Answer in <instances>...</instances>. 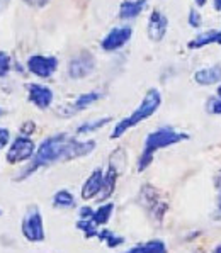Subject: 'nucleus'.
<instances>
[{"label": "nucleus", "instance_id": "1", "mask_svg": "<svg viewBox=\"0 0 221 253\" xmlns=\"http://www.w3.org/2000/svg\"><path fill=\"white\" fill-rule=\"evenodd\" d=\"M95 150L94 139H87V141H80V139L73 138L67 133L53 134L46 138L44 141L38 146L36 153H34L33 160L21 173L15 177V182H22L28 177H31L34 172L44 167H51L55 163L77 160L90 155Z\"/></svg>", "mask_w": 221, "mask_h": 253}, {"label": "nucleus", "instance_id": "2", "mask_svg": "<svg viewBox=\"0 0 221 253\" xmlns=\"http://www.w3.org/2000/svg\"><path fill=\"white\" fill-rule=\"evenodd\" d=\"M189 139L187 133H180V131L174 129L170 126H162L158 129L152 131L145 139V145H143V151L138 158V165L136 170L138 172H145L153 162V157L158 150H164V148L174 146L180 141Z\"/></svg>", "mask_w": 221, "mask_h": 253}, {"label": "nucleus", "instance_id": "3", "mask_svg": "<svg viewBox=\"0 0 221 253\" xmlns=\"http://www.w3.org/2000/svg\"><path fill=\"white\" fill-rule=\"evenodd\" d=\"M160 106H162V93L158 92L157 88H150V90L145 93L141 102H139V106L134 109L128 118L121 119L118 124H116L114 129H112V133H111V139L121 138L128 129H131V127L138 126L139 123L152 118Z\"/></svg>", "mask_w": 221, "mask_h": 253}, {"label": "nucleus", "instance_id": "4", "mask_svg": "<svg viewBox=\"0 0 221 253\" xmlns=\"http://www.w3.org/2000/svg\"><path fill=\"white\" fill-rule=\"evenodd\" d=\"M138 202L150 216V219H153L155 223H162L167 211H169V201L165 199V196L157 187L150 184H145L139 189Z\"/></svg>", "mask_w": 221, "mask_h": 253}, {"label": "nucleus", "instance_id": "5", "mask_svg": "<svg viewBox=\"0 0 221 253\" xmlns=\"http://www.w3.org/2000/svg\"><path fill=\"white\" fill-rule=\"evenodd\" d=\"M21 233L31 243H41L46 240V229L43 223V214L38 206H31L26 211L21 223Z\"/></svg>", "mask_w": 221, "mask_h": 253}, {"label": "nucleus", "instance_id": "6", "mask_svg": "<svg viewBox=\"0 0 221 253\" xmlns=\"http://www.w3.org/2000/svg\"><path fill=\"white\" fill-rule=\"evenodd\" d=\"M36 145L29 136H17L12 143H10L9 150H7V163L10 165H19V163H24L33 160L34 153H36Z\"/></svg>", "mask_w": 221, "mask_h": 253}, {"label": "nucleus", "instance_id": "7", "mask_svg": "<svg viewBox=\"0 0 221 253\" xmlns=\"http://www.w3.org/2000/svg\"><path fill=\"white\" fill-rule=\"evenodd\" d=\"M95 68V58L90 51H80L68 63V77L73 80H80L88 77Z\"/></svg>", "mask_w": 221, "mask_h": 253}, {"label": "nucleus", "instance_id": "8", "mask_svg": "<svg viewBox=\"0 0 221 253\" xmlns=\"http://www.w3.org/2000/svg\"><path fill=\"white\" fill-rule=\"evenodd\" d=\"M58 68V60L55 56L44 54H33L28 60V70L40 79H49Z\"/></svg>", "mask_w": 221, "mask_h": 253}, {"label": "nucleus", "instance_id": "9", "mask_svg": "<svg viewBox=\"0 0 221 253\" xmlns=\"http://www.w3.org/2000/svg\"><path fill=\"white\" fill-rule=\"evenodd\" d=\"M133 36V29L128 26H121V27H114L111 29L106 36L100 41V48L104 51H116V49H121L123 46L126 44L128 41Z\"/></svg>", "mask_w": 221, "mask_h": 253}, {"label": "nucleus", "instance_id": "10", "mask_svg": "<svg viewBox=\"0 0 221 253\" xmlns=\"http://www.w3.org/2000/svg\"><path fill=\"white\" fill-rule=\"evenodd\" d=\"M28 97L29 102H33L38 109H48L53 104V99H55V93L49 87L41 84H29L28 85Z\"/></svg>", "mask_w": 221, "mask_h": 253}, {"label": "nucleus", "instance_id": "11", "mask_svg": "<svg viewBox=\"0 0 221 253\" xmlns=\"http://www.w3.org/2000/svg\"><path fill=\"white\" fill-rule=\"evenodd\" d=\"M167 27H169V19L165 17L164 12H160L158 9H155L152 15L148 19V38L155 42H160L167 34Z\"/></svg>", "mask_w": 221, "mask_h": 253}, {"label": "nucleus", "instance_id": "12", "mask_svg": "<svg viewBox=\"0 0 221 253\" xmlns=\"http://www.w3.org/2000/svg\"><path fill=\"white\" fill-rule=\"evenodd\" d=\"M102 184H104V172L100 169H95L94 172L87 177V180L84 182L82 190H80V197L84 201H90V199H97L102 190Z\"/></svg>", "mask_w": 221, "mask_h": 253}, {"label": "nucleus", "instance_id": "13", "mask_svg": "<svg viewBox=\"0 0 221 253\" xmlns=\"http://www.w3.org/2000/svg\"><path fill=\"white\" fill-rule=\"evenodd\" d=\"M100 97H102V92H97V90L82 93V95L77 97V99L67 107V114L65 116H72V114H77V112L84 111V109H87L88 106H92L94 102H97Z\"/></svg>", "mask_w": 221, "mask_h": 253}, {"label": "nucleus", "instance_id": "14", "mask_svg": "<svg viewBox=\"0 0 221 253\" xmlns=\"http://www.w3.org/2000/svg\"><path fill=\"white\" fill-rule=\"evenodd\" d=\"M194 80L199 85H215L221 82V65H213V67L197 70L194 73Z\"/></svg>", "mask_w": 221, "mask_h": 253}, {"label": "nucleus", "instance_id": "15", "mask_svg": "<svg viewBox=\"0 0 221 253\" xmlns=\"http://www.w3.org/2000/svg\"><path fill=\"white\" fill-rule=\"evenodd\" d=\"M145 5H146V0H125V2L119 5V17L134 19L136 15L141 14Z\"/></svg>", "mask_w": 221, "mask_h": 253}, {"label": "nucleus", "instance_id": "16", "mask_svg": "<svg viewBox=\"0 0 221 253\" xmlns=\"http://www.w3.org/2000/svg\"><path fill=\"white\" fill-rule=\"evenodd\" d=\"M208 44H221V31H208V33L199 34L197 38L189 42L191 49H199Z\"/></svg>", "mask_w": 221, "mask_h": 253}, {"label": "nucleus", "instance_id": "17", "mask_svg": "<svg viewBox=\"0 0 221 253\" xmlns=\"http://www.w3.org/2000/svg\"><path fill=\"white\" fill-rule=\"evenodd\" d=\"M125 253H167V245L162 240H150L138 243Z\"/></svg>", "mask_w": 221, "mask_h": 253}, {"label": "nucleus", "instance_id": "18", "mask_svg": "<svg viewBox=\"0 0 221 253\" xmlns=\"http://www.w3.org/2000/svg\"><path fill=\"white\" fill-rule=\"evenodd\" d=\"M51 204H53V208H56V209H72L77 206V201L68 189H60V190H56L55 196H53Z\"/></svg>", "mask_w": 221, "mask_h": 253}, {"label": "nucleus", "instance_id": "19", "mask_svg": "<svg viewBox=\"0 0 221 253\" xmlns=\"http://www.w3.org/2000/svg\"><path fill=\"white\" fill-rule=\"evenodd\" d=\"M112 212H114V204H112V202H104L102 206H99V208H97L95 211H94V216H92V223H94L97 228L106 226V224L109 223Z\"/></svg>", "mask_w": 221, "mask_h": 253}, {"label": "nucleus", "instance_id": "20", "mask_svg": "<svg viewBox=\"0 0 221 253\" xmlns=\"http://www.w3.org/2000/svg\"><path fill=\"white\" fill-rule=\"evenodd\" d=\"M97 240L106 243V247H109V248H118L125 243V238H123V236L116 235V233L109 231V229H100Z\"/></svg>", "mask_w": 221, "mask_h": 253}, {"label": "nucleus", "instance_id": "21", "mask_svg": "<svg viewBox=\"0 0 221 253\" xmlns=\"http://www.w3.org/2000/svg\"><path fill=\"white\" fill-rule=\"evenodd\" d=\"M112 118H100V119H95V121H90V123H84L82 126L77 127V134H88V133H94V131L100 129L102 126H106L107 123H111Z\"/></svg>", "mask_w": 221, "mask_h": 253}, {"label": "nucleus", "instance_id": "22", "mask_svg": "<svg viewBox=\"0 0 221 253\" xmlns=\"http://www.w3.org/2000/svg\"><path fill=\"white\" fill-rule=\"evenodd\" d=\"M77 229L84 233L85 238H97L99 236V228L92 223V217L90 219H79L77 221Z\"/></svg>", "mask_w": 221, "mask_h": 253}, {"label": "nucleus", "instance_id": "23", "mask_svg": "<svg viewBox=\"0 0 221 253\" xmlns=\"http://www.w3.org/2000/svg\"><path fill=\"white\" fill-rule=\"evenodd\" d=\"M206 111L209 114L221 116V99L220 97H209L206 102Z\"/></svg>", "mask_w": 221, "mask_h": 253}, {"label": "nucleus", "instance_id": "24", "mask_svg": "<svg viewBox=\"0 0 221 253\" xmlns=\"http://www.w3.org/2000/svg\"><path fill=\"white\" fill-rule=\"evenodd\" d=\"M10 72V56L9 53L0 51V79Z\"/></svg>", "mask_w": 221, "mask_h": 253}, {"label": "nucleus", "instance_id": "25", "mask_svg": "<svg viewBox=\"0 0 221 253\" xmlns=\"http://www.w3.org/2000/svg\"><path fill=\"white\" fill-rule=\"evenodd\" d=\"M213 184H215V189L216 192H218V212L221 216V169L218 170V172L215 173V177H213Z\"/></svg>", "mask_w": 221, "mask_h": 253}, {"label": "nucleus", "instance_id": "26", "mask_svg": "<svg viewBox=\"0 0 221 253\" xmlns=\"http://www.w3.org/2000/svg\"><path fill=\"white\" fill-rule=\"evenodd\" d=\"M189 24L192 27H201V24H203V19H201V15L197 14L196 9L189 10Z\"/></svg>", "mask_w": 221, "mask_h": 253}, {"label": "nucleus", "instance_id": "27", "mask_svg": "<svg viewBox=\"0 0 221 253\" xmlns=\"http://www.w3.org/2000/svg\"><path fill=\"white\" fill-rule=\"evenodd\" d=\"M9 141H10L9 129H5V127H0V151H2L7 145H9Z\"/></svg>", "mask_w": 221, "mask_h": 253}, {"label": "nucleus", "instance_id": "28", "mask_svg": "<svg viewBox=\"0 0 221 253\" xmlns=\"http://www.w3.org/2000/svg\"><path fill=\"white\" fill-rule=\"evenodd\" d=\"M49 0H24L26 5L33 7V9H43V7L48 5Z\"/></svg>", "mask_w": 221, "mask_h": 253}, {"label": "nucleus", "instance_id": "29", "mask_svg": "<svg viewBox=\"0 0 221 253\" xmlns=\"http://www.w3.org/2000/svg\"><path fill=\"white\" fill-rule=\"evenodd\" d=\"M34 129H36V124L31 123V121H28V123L24 124V126L21 127V134L22 136H31L34 133Z\"/></svg>", "mask_w": 221, "mask_h": 253}, {"label": "nucleus", "instance_id": "30", "mask_svg": "<svg viewBox=\"0 0 221 253\" xmlns=\"http://www.w3.org/2000/svg\"><path fill=\"white\" fill-rule=\"evenodd\" d=\"M9 3H10V0H0V14L9 7Z\"/></svg>", "mask_w": 221, "mask_h": 253}, {"label": "nucleus", "instance_id": "31", "mask_svg": "<svg viewBox=\"0 0 221 253\" xmlns=\"http://www.w3.org/2000/svg\"><path fill=\"white\" fill-rule=\"evenodd\" d=\"M213 3H215L216 10H221V0H213Z\"/></svg>", "mask_w": 221, "mask_h": 253}, {"label": "nucleus", "instance_id": "32", "mask_svg": "<svg viewBox=\"0 0 221 253\" xmlns=\"http://www.w3.org/2000/svg\"><path fill=\"white\" fill-rule=\"evenodd\" d=\"M194 2H196V3H197V5H199V7H203L204 3H206V0H194Z\"/></svg>", "mask_w": 221, "mask_h": 253}, {"label": "nucleus", "instance_id": "33", "mask_svg": "<svg viewBox=\"0 0 221 253\" xmlns=\"http://www.w3.org/2000/svg\"><path fill=\"white\" fill-rule=\"evenodd\" d=\"M211 253H221V245H218V247H216Z\"/></svg>", "mask_w": 221, "mask_h": 253}, {"label": "nucleus", "instance_id": "34", "mask_svg": "<svg viewBox=\"0 0 221 253\" xmlns=\"http://www.w3.org/2000/svg\"><path fill=\"white\" fill-rule=\"evenodd\" d=\"M218 97H220V99H221V85H220V87H218Z\"/></svg>", "mask_w": 221, "mask_h": 253}, {"label": "nucleus", "instance_id": "35", "mask_svg": "<svg viewBox=\"0 0 221 253\" xmlns=\"http://www.w3.org/2000/svg\"><path fill=\"white\" fill-rule=\"evenodd\" d=\"M196 253H203V250H197V252H196Z\"/></svg>", "mask_w": 221, "mask_h": 253}, {"label": "nucleus", "instance_id": "36", "mask_svg": "<svg viewBox=\"0 0 221 253\" xmlns=\"http://www.w3.org/2000/svg\"><path fill=\"white\" fill-rule=\"evenodd\" d=\"M0 116H2V109H0Z\"/></svg>", "mask_w": 221, "mask_h": 253}, {"label": "nucleus", "instance_id": "37", "mask_svg": "<svg viewBox=\"0 0 221 253\" xmlns=\"http://www.w3.org/2000/svg\"><path fill=\"white\" fill-rule=\"evenodd\" d=\"M0 216H2V209H0Z\"/></svg>", "mask_w": 221, "mask_h": 253}]
</instances>
